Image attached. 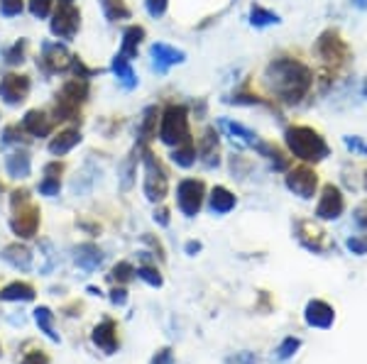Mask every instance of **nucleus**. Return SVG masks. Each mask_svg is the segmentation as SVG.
<instances>
[{"mask_svg": "<svg viewBox=\"0 0 367 364\" xmlns=\"http://www.w3.org/2000/svg\"><path fill=\"white\" fill-rule=\"evenodd\" d=\"M262 86L267 90L269 100L281 105H299L316 88V71L299 54L272 57L262 71Z\"/></svg>", "mask_w": 367, "mask_h": 364, "instance_id": "1", "label": "nucleus"}, {"mask_svg": "<svg viewBox=\"0 0 367 364\" xmlns=\"http://www.w3.org/2000/svg\"><path fill=\"white\" fill-rule=\"evenodd\" d=\"M284 144L286 152L294 159H299L301 164H321L323 159L331 157V144L326 137L311 125L304 122H294L284 130Z\"/></svg>", "mask_w": 367, "mask_h": 364, "instance_id": "2", "label": "nucleus"}, {"mask_svg": "<svg viewBox=\"0 0 367 364\" xmlns=\"http://www.w3.org/2000/svg\"><path fill=\"white\" fill-rule=\"evenodd\" d=\"M313 54H316V59L321 61V66L326 69V71H333V74L343 71V69L353 61V49H350V45L345 42V37L333 28L323 30L321 35L316 37V42H313Z\"/></svg>", "mask_w": 367, "mask_h": 364, "instance_id": "3", "label": "nucleus"}, {"mask_svg": "<svg viewBox=\"0 0 367 364\" xmlns=\"http://www.w3.org/2000/svg\"><path fill=\"white\" fill-rule=\"evenodd\" d=\"M157 137L167 147H177L186 140H191V125H189V110L186 105H167L159 115V132Z\"/></svg>", "mask_w": 367, "mask_h": 364, "instance_id": "4", "label": "nucleus"}, {"mask_svg": "<svg viewBox=\"0 0 367 364\" xmlns=\"http://www.w3.org/2000/svg\"><path fill=\"white\" fill-rule=\"evenodd\" d=\"M13 218H10V228L18 237H35L37 228H40V208L30 203L28 191H15L13 194Z\"/></svg>", "mask_w": 367, "mask_h": 364, "instance_id": "5", "label": "nucleus"}, {"mask_svg": "<svg viewBox=\"0 0 367 364\" xmlns=\"http://www.w3.org/2000/svg\"><path fill=\"white\" fill-rule=\"evenodd\" d=\"M294 235H296V240H299L301 247L308 249V252L326 254V252H331V249H336V242L331 240V235H328L316 221H306V218L296 221Z\"/></svg>", "mask_w": 367, "mask_h": 364, "instance_id": "6", "label": "nucleus"}, {"mask_svg": "<svg viewBox=\"0 0 367 364\" xmlns=\"http://www.w3.org/2000/svg\"><path fill=\"white\" fill-rule=\"evenodd\" d=\"M142 164H145V196L147 201L159 203L167 198L169 191V179H167V171L159 164V159L154 157L150 149H145V157H142Z\"/></svg>", "mask_w": 367, "mask_h": 364, "instance_id": "7", "label": "nucleus"}, {"mask_svg": "<svg viewBox=\"0 0 367 364\" xmlns=\"http://www.w3.org/2000/svg\"><path fill=\"white\" fill-rule=\"evenodd\" d=\"M284 174H286L284 186L294 196L304 198V201H311V198L318 194V174L311 164H296V167L286 169Z\"/></svg>", "mask_w": 367, "mask_h": 364, "instance_id": "8", "label": "nucleus"}, {"mask_svg": "<svg viewBox=\"0 0 367 364\" xmlns=\"http://www.w3.org/2000/svg\"><path fill=\"white\" fill-rule=\"evenodd\" d=\"M206 198V184L201 179H182L177 186V206L186 218L199 216Z\"/></svg>", "mask_w": 367, "mask_h": 364, "instance_id": "9", "label": "nucleus"}, {"mask_svg": "<svg viewBox=\"0 0 367 364\" xmlns=\"http://www.w3.org/2000/svg\"><path fill=\"white\" fill-rule=\"evenodd\" d=\"M343 213H345V194L336 184H326L321 189V196H318L316 218L328 223V221H338Z\"/></svg>", "mask_w": 367, "mask_h": 364, "instance_id": "10", "label": "nucleus"}, {"mask_svg": "<svg viewBox=\"0 0 367 364\" xmlns=\"http://www.w3.org/2000/svg\"><path fill=\"white\" fill-rule=\"evenodd\" d=\"M78 28H81V15L74 5H59L54 10V18H52V35L59 37V40H74Z\"/></svg>", "mask_w": 367, "mask_h": 364, "instance_id": "11", "label": "nucleus"}, {"mask_svg": "<svg viewBox=\"0 0 367 364\" xmlns=\"http://www.w3.org/2000/svg\"><path fill=\"white\" fill-rule=\"evenodd\" d=\"M196 152H199V162L206 169H216L221 164V137H218L216 127H206L201 137L196 140Z\"/></svg>", "mask_w": 367, "mask_h": 364, "instance_id": "12", "label": "nucleus"}, {"mask_svg": "<svg viewBox=\"0 0 367 364\" xmlns=\"http://www.w3.org/2000/svg\"><path fill=\"white\" fill-rule=\"evenodd\" d=\"M150 57H152L154 71L157 74H167L172 66L186 61V54L182 49H177V47H172V45H164V42H154L150 47Z\"/></svg>", "mask_w": 367, "mask_h": 364, "instance_id": "13", "label": "nucleus"}, {"mask_svg": "<svg viewBox=\"0 0 367 364\" xmlns=\"http://www.w3.org/2000/svg\"><path fill=\"white\" fill-rule=\"evenodd\" d=\"M30 93V78L23 74H8L0 81V98L8 105H20Z\"/></svg>", "mask_w": 367, "mask_h": 364, "instance_id": "14", "label": "nucleus"}, {"mask_svg": "<svg viewBox=\"0 0 367 364\" xmlns=\"http://www.w3.org/2000/svg\"><path fill=\"white\" fill-rule=\"evenodd\" d=\"M255 152H257L260 157L269 159V164H272L274 171H286L291 167V162H294V157H291L289 152H284L279 144H274L269 140H257V142H255Z\"/></svg>", "mask_w": 367, "mask_h": 364, "instance_id": "15", "label": "nucleus"}, {"mask_svg": "<svg viewBox=\"0 0 367 364\" xmlns=\"http://www.w3.org/2000/svg\"><path fill=\"white\" fill-rule=\"evenodd\" d=\"M306 323L311 325V328H331L333 320H336V310H333L331 306H328L326 301H308L306 306V313H304Z\"/></svg>", "mask_w": 367, "mask_h": 364, "instance_id": "16", "label": "nucleus"}, {"mask_svg": "<svg viewBox=\"0 0 367 364\" xmlns=\"http://www.w3.org/2000/svg\"><path fill=\"white\" fill-rule=\"evenodd\" d=\"M71 59L74 57L66 52V47H62L59 42H57V45H45L40 64L52 74V71H64L66 66H71Z\"/></svg>", "mask_w": 367, "mask_h": 364, "instance_id": "17", "label": "nucleus"}, {"mask_svg": "<svg viewBox=\"0 0 367 364\" xmlns=\"http://www.w3.org/2000/svg\"><path fill=\"white\" fill-rule=\"evenodd\" d=\"M93 345L98 350H103L105 355H113L118 350V328L113 320H103L100 325H95L93 330Z\"/></svg>", "mask_w": 367, "mask_h": 364, "instance_id": "18", "label": "nucleus"}, {"mask_svg": "<svg viewBox=\"0 0 367 364\" xmlns=\"http://www.w3.org/2000/svg\"><path fill=\"white\" fill-rule=\"evenodd\" d=\"M54 127L52 117H47L42 110H30L28 115L23 117V130L32 137H47Z\"/></svg>", "mask_w": 367, "mask_h": 364, "instance_id": "19", "label": "nucleus"}, {"mask_svg": "<svg viewBox=\"0 0 367 364\" xmlns=\"http://www.w3.org/2000/svg\"><path fill=\"white\" fill-rule=\"evenodd\" d=\"M235 203H238L235 194L228 191L226 186H216L209 196V208L216 213V216H226V213H231L233 208H235Z\"/></svg>", "mask_w": 367, "mask_h": 364, "instance_id": "20", "label": "nucleus"}, {"mask_svg": "<svg viewBox=\"0 0 367 364\" xmlns=\"http://www.w3.org/2000/svg\"><path fill=\"white\" fill-rule=\"evenodd\" d=\"M0 257H3V259L8 262L10 266H15V269H20V271H28L32 266V252L28 247H25V245H20V242L8 245V247L0 252Z\"/></svg>", "mask_w": 367, "mask_h": 364, "instance_id": "21", "label": "nucleus"}, {"mask_svg": "<svg viewBox=\"0 0 367 364\" xmlns=\"http://www.w3.org/2000/svg\"><path fill=\"white\" fill-rule=\"evenodd\" d=\"M74 262H76L83 271H95L100 266V262H103V254H100V249L95 247V245L86 242V245H78L76 247Z\"/></svg>", "mask_w": 367, "mask_h": 364, "instance_id": "22", "label": "nucleus"}, {"mask_svg": "<svg viewBox=\"0 0 367 364\" xmlns=\"http://www.w3.org/2000/svg\"><path fill=\"white\" fill-rule=\"evenodd\" d=\"M145 40V30L140 25H130L125 32H122V47H120V57H125L127 61L137 57L140 52V42Z\"/></svg>", "mask_w": 367, "mask_h": 364, "instance_id": "23", "label": "nucleus"}, {"mask_svg": "<svg viewBox=\"0 0 367 364\" xmlns=\"http://www.w3.org/2000/svg\"><path fill=\"white\" fill-rule=\"evenodd\" d=\"M172 162L177 164V167L182 169H189L196 164V159H199V152H196V140L191 137V140H186L182 144H177V147H172Z\"/></svg>", "mask_w": 367, "mask_h": 364, "instance_id": "24", "label": "nucleus"}, {"mask_svg": "<svg viewBox=\"0 0 367 364\" xmlns=\"http://www.w3.org/2000/svg\"><path fill=\"white\" fill-rule=\"evenodd\" d=\"M281 18L274 13V10L264 8L260 3H252L250 5V25L257 30H264V28H272V25H279Z\"/></svg>", "mask_w": 367, "mask_h": 364, "instance_id": "25", "label": "nucleus"}, {"mask_svg": "<svg viewBox=\"0 0 367 364\" xmlns=\"http://www.w3.org/2000/svg\"><path fill=\"white\" fill-rule=\"evenodd\" d=\"M81 142V132L78 130H64L59 135L54 137V140L49 142V152L57 154V157H62V154L71 152L76 144Z\"/></svg>", "mask_w": 367, "mask_h": 364, "instance_id": "26", "label": "nucleus"}, {"mask_svg": "<svg viewBox=\"0 0 367 364\" xmlns=\"http://www.w3.org/2000/svg\"><path fill=\"white\" fill-rule=\"evenodd\" d=\"M159 115L162 112L157 110V105H150V108H145V112H142V120H140V137L142 142H150L157 137L159 132Z\"/></svg>", "mask_w": 367, "mask_h": 364, "instance_id": "27", "label": "nucleus"}, {"mask_svg": "<svg viewBox=\"0 0 367 364\" xmlns=\"http://www.w3.org/2000/svg\"><path fill=\"white\" fill-rule=\"evenodd\" d=\"M221 127L228 132V135H233V140H238L240 144H247V147H255V142L260 140L257 132H252L250 127L240 125V122H233V120H221Z\"/></svg>", "mask_w": 367, "mask_h": 364, "instance_id": "28", "label": "nucleus"}, {"mask_svg": "<svg viewBox=\"0 0 367 364\" xmlns=\"http://www.w3.org/2000/svg\"><path fill=\"white\" fill-rule=\"evenodd\" d=\"M5 171L13 179H28L30 176V157L25 152H15L5 159Z\"/></svg>", "mask_w": 367, "mask_h": 364, "instance_id": "29", "label": "nucleus"}, {"mask_svg": "<svg viewBox=\"0 0 367 364\" xmlns=\"http://www.w3.org/2000/svg\"><path fill=\"white\" fill-rule=\"evenodd\" d=\"M32 298H35V288L30 283L15 281L0 291V301H32Z\"/></svg>", "mask_w": 367, "mask_h": 364, "instance_id": "30", "label": "nucleus"}, {"mask_svg": "<svg viewBox=\"0 0 367 364\" xmlns=\"http://www.w3.org/2000/svg\"><path fill=\"white\" fill-rule=\"evenodd\" d=\"M113 74L120 78V83L125 86V88H135V86H137V76H135V71H132L130 61H127L125 57L115 54V59H113Z\"/></svg>", "mask_w": 367, "mask_h": 364, "instance_id": "31", "label": "nucleus"}, {"mask_svg": "<svg viewBox=\"0 0 367 364\" xmlns=\"http://www.w3.org/2000/svg\"><path fill=\"white\" fill-rule=\"evenodd\" d=\"M88 95V83L86 78H74V81H69L66 86L62 88V98L71 100V103H81V100H86Z\"/></svg>", "mask_w": 367, "mask_h": 364, "instance_id": "32", "label": "nucleus"}, {"mask_svg": "<svg viewBox=\"0 0 367 364\" xmlns=\"http://www.w3.org/2000/svg\"><path fill=\"white\" fill-rule=\"evenodd\" d=\"M35 323L40 325V330L49 337L52 342H59V335L54 333V315H52V310L47 306H40L35 310Z\"/></svg>", "mask_w": 367, "mask_h": 364, "instance_id": "33", "label": "nucleus"}, {"mask_svg": "<svg viewBox=\"0 0 367 364\" xmlns=\"http://www.w3.org/2000/svg\"><path fill=\"white\" fill-rule=\"evenodd\" d=\"M100 5H103V13L110 23H118V20L130 18V8L125 5V0H100Z\"/></svg>", "mask_w": 367, "mask_h": 364, "instance_id": "34", "label": "nucleus"}, {"mask_svg": "<svg viewBox=\"0 0 367 364\" xmlns=\"http://www.w3.org/2000/svg\"><path fill=\"white\" fill-rule=\"evenodd\" d=\"M78 117H81V110H78V105L71 103V100H66V98H62V95H57L54 120L66 122V120H78Z\"/></svg>", "mask_w": 367, "mask_h": 364, "instance_id": "35", "label": "nucleus"}, {"mask_svg": "<svg viewBox=\"0 0 367 364\" xmlns=\"http://www.w3.org/2000/svg\"><path fill=\"white\" fill-rule=\"evenodd\" d=\"M343 144L353 157H367V142L360 135H343Z\"/></svg>", "mask_w": 367, "mask_h": 364, "instance_id": "36", "label": "nucleus"}, {"mask_svg": "<svg viewBox=\"0 0 367 364\" xmlns=\"http://www.w3.org/2000/svg\"><path fill=\"white\" fill-rule=\"evenodd\" d=\"M299 347H301V340H299V337H286V340L281 342L279 347H276V352H274L276 360H281V362L289 360V357H294V352L299 350Z\"/></svg>", "mask_w": 367, "mask_h": 364, "instance_id": "37", "label": "nucleus"}, {"mask_svg": "<svg viewBox=\"0 0 367 364\" xmlns=\"http://www.w3.org/2000/svg\"><path fill=\"white\" fill-rule=\"evenodd\" d=\"M135 274H137V269L130 264V262H120V264H115V269H113V274H110V276H113L115 281L125 283V281H130Z\"/></svg>", "mask_w": 367, "mask_h": 364, "instance_id": "38", "label": "nucleus"}, {"mask_svg": "<svg viewBox=\"0 0 367 364\" xmlns=\"http://www.w3.org/2000/svg\"><path fill=\"white\" fill-rule=\"evenodd\" d=\"M167 8H169V0H145L147 15L154 18V20L164 18V15H167Z\"/></svg>", "mask_w": 367, "mask_h": 364, "instance_id": "39", "label": "nucleus"}, {"mask_svg": "<svg viewBox=\"0 0 367 364\" xmlns=\"http://www.w3.org/2000/svg\"><path fill=\"white\" fill-rule=\"evenodd\" d=\"M345 247H348L353 254L365 257V254H367V235H353V237H348Z\"/></svg>", "mask_w": 367, "mask_h": 364, "instance_id": "40", "label": "nucleus"}, {"mask_svg": "<svg viewBox=\"0 0 367 364\" xmlns=\"http://www.w3.org/2000/svg\"><path fill=\"white\" fill-rule=\"evenodd\" d=\"M137 276H140L142 281L150 283V286H162V274H159L154 266H140V269H137Z\"/></svg>", "mask_w": 367, "mask_h": 364, "instance_id": "41", "label": "nucleus"}, {"mask_svg": "<svg viewBox=\"0 0 367 364\" xmlns=\"http://www.w3.org/2000/svg\"><path fill=\"white\" fill-rule=\"evenodd\" d=\"M52 5H54V0H30V13L35 18H47L52 13Z\"/></svg>", "mask_w": 367, "mask_h": 364, "instance_id": "42", "label": "nucleus"}, {"mask_svg": "<svg viewBox=\"0 0 367 364\" xmlns=\"http://www.w3.org/2000/svg\"><path fill=\"white\" fill-rule=\"evenodd\" d=\"M25 8L23 0H0V13L5 15V18H15V15H20Z\"/></svg>", "mask_w": 367, "mask_h": 364, "instance_id": "43", "label": "nucleus"}, {"mask_svg": "<svg viewBox=\"0 0 367 364\" xmlns=\"http://www.w3.org/2000/svg\"><path fill=\"white\" fill-rule=\"evenodd\" d=\"M59 189H62L59 179H49V176H45L42 184H40V194L42 196H59Z\"/></svg>", "mask_w": 367, "mask_h": 364, "instance_id": "44", "label": "nucleus"}, {"mask_svg": "<svg viewBox=\"0 0 367 364\" xmlns=\"http://www.w3.org/2000/svg\"><path fill=\"white\" fill-rule=\"evenodd\" d=\"M255 362H257V357L252 352H235V355L226 360V364H255Z\"/></svg>", "mask_w": 367, "mask_h": 364, "instance_id": "45", "label": "nucleus"}, {"mask_svg": "<svg viewBox=\"0 0 367 364\" xmlns=\"http://www.w3.org/2000/svg\"><path fill=\"white\" fill-rule=\"evenodd\" d=\"M355 225L367 235V203H360V206L355 208Z\"/></svg>", "mask_w": 367, "mask_h": 364, "instance_id": "46", "label": "nucleus"}, {"mask_svg": "<svg viewBox=\"0 0 367 364\" xmlns=\"http://www.w3.org/2000/svg\"><path fill=\"white\" fill-rule=\"evenodd\" d=\"M23 57H25V40H20L18 45H15L13 49L8 52V61L10 64H20V61H23Z\"/></svg>", "mask_w": 367, "mask_h": 364, "instance_id": "47", "label": "nucleus"}, {"mask_svg": "<svg viewBox=\"0 0 367 364\" xmlns=\"http://www.w3.org/2000/svg\"><path fill=\"white\" fill-rule=\"evenodd\" d=\"M20 364H49V357H47L45 352H30V355H25V360Z\"/></svg>", "mask_w": 367, "mask_h": 364, "instance_id": "48", "label": "nucleus"}, {"mask_svg": "<svg viewBox=\"0 0 367 364\" xmlns=\"http://www.w3.org/2000/svg\"><path fill=\"white\" fill-rule=\"evenodd\" d=\"M152 364H174V357H172V350L169 347H164V350H159L157 355H154Z\"/></svg>", "mask_w": 367, "mask_h": 364, "instance_id": "49", "label": "nucleus"}, {"mask_svg": "<svg viewBox=\"0 0 367 364\" xmlns=\"http://www.w3.org/2000/svg\"><path fill=\"white\" fill-rule=\"evenodd\" d=\"M110 301H113L115 306H125V303H127V291H125V288H113V291H110Z\"/></svg>", "mask_w": 367, "mask_h": 364, "instance_id": "50", "label": "nucleus"}, {"mask_svg": "<svg viewBox=\"0 0 367 364\" xmlns=\"http://www.w3.org/2000/svg\"><path fill=\"white\" fill-rule=\"evenodd\" d=\"M64 171V167L59 162H54V164H47L45 167V176H49V179H59V174Z\"/></svg>", "mask_w": 367, "mask_h": 364, "instance_id": "51", "label": "nucleus"}, {"mask_svg": "<svg viewBox=\"0 0 367 364\" xmlns=\"http://www.w3.org/2000/svg\"><path fill=\"white\" fill-rule=\"evenodd\" d=\"M154 221L162 225V228H167L169 225V211L167 208H157V211H154Z\"/></svg>", "mask_w": 367, "mask_h": 364, "instance_id": "52", "label": "nucleus"}, {"mask_svg": "<svg viewBox=\"0 0 367 364\" xmlns=\"http://www.w3.org/2000/svg\"><path fill=\"white\" fill-rule=\"evenodd\" d=\"M199 249H201V242H189V245H186V252H189V254H196Z\"/></svg>", "mask_w": 367, "mask_h": 364, "instance_id": "53", "label": "nucleus"}, {"mask_svg": "<svg viewBox=\"0 0 367 364\" xmlns=\"http://www.w3.org/2000/svg\"><path fill=\"white\" fill-rule=\"evenodd\" d=\"M350 3H353V8H358V10H367V0H350Z\"/></svg>", "mask_w": 367, "mask_h": 364, "instance_id": "54", "label": "nucleus"}, {"mask_svg": "<svg viewBox=\"0 0 367 364\" xmlns=\"http://www.w3.org/2000/svg\"><path fill=\"white\" fill-rule=\"evenodd\" d=\"M59 5H74V0H59Z\"/></svg>", "mask_w": 367, "mask_h": 364, "instance_id": "55", "label": "nucleus"}, {"mask_svg": "<svg viewBox=\"0 0 367 364\" xmlns=\"http://www.w3.org/2000/svg\"><path fill=\"white\" fill-rule=\"evenodd\" d=\"M365 189H367V169H365Z\"/></svg>", "mask_w": 367, "mask_h": 364, "instance_id": "56", "label": "nucleus"}, {"mask_svg": "<svg viewBox=\"0 0 367 364\" xmlns=\"http://www.w3.org/2000/svg\"><path fill=\"white\" fill-rule=\"evenodd\" d=\"M365 95H367V81H365Z\"/></svg>", "mask_w": 367, "mask_h": 364, "instance_id": "57", "label": "nucleus"}, {"mask_svg": "<svg viewBox=\"0 0 367 364\" xmlns=\"http://www.w3.org/2000/svg\"><path fill=\"white\" fill-rule=\"evenodd\" d=\"M0 355H3V347H0Z\"/></svg>", "mask_w": 367, "mask_h": 364, "instance_id": "58", "label": "nucleus"}]
</instances>
